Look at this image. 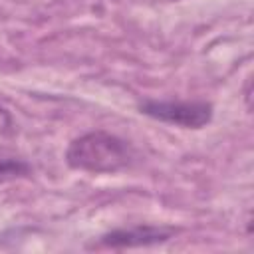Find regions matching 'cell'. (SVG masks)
I'll list each match as a JSON object with an SVG mask.
<instances>
[{
  "mask_svg": "<svg viewBox=\"0 0 254 254\" xmlns=\"http://www.w3.org/2000/svg\"><path fill=\"white\" fill-rule=\"evenodd\" d=\"M30 175V165L20 159V157H12V155H2L0 157V185L14 181V179H22Z\"/></svg>",
  "mask_w": 254,
  "mask_h": 254,
  "instance_id": "4",
  "label": "cell"
},
{
  "mask_svg": "<svg viewBox=\"0 0 254 254\" xmlns=\"http://www.w3.org/2000/svg\"><path fill=\"white\" fill-rule=\"evenodd\" d=\"M175 234V228L169 226H131V228H117L99 238V246L105 248H133V246H151L169 240Z\"/></svg>",
  "mask_w": 254,
  "mask_h": 254,
  "instance_id": "3",
  "label": "cell"
},
{
  "mask_svg": "<svg viewBox=\"0 0 254 254\" xmlns=\"http://www.w3.org/2000/svg\"><path fill=\"white\" fill-rule=\"evenodd\" d=\"M133 159V147L107 131H89L73 139L65 153L67 165L85 173H117L129 167Z\"/></svg>",
  "mask_w": 254,
  "mask_h": 254,
  "instance_id": "1",
  "label": "cell"
},
{
  "mask_svg": "<svg viewBox=\"0 0 254 254\" xmlns=\"http://www.w3.org/2000/svg\"><path fill=\"white\" fill-rule=\"evenodd\" d=\"M139 111L183 129H200L212 119V105L206 101H157L147 99L139 105Z\"/></svg>",
  "mask_w": 254,
  "mask_h": 254,
  "instance_id": "2",
  "label": "cell"
}]
</instances>
